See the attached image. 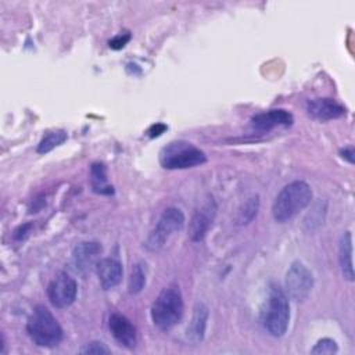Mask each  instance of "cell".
Listing matches in <instances>:
<instances>
[{"label":"cell","mask_w":355,"mask_h":355,"mask_svg":"<svg viewBox=\"0 0 355 355\" xmlns=\"http://www.w3.org/2000/svg\"><path fill=\"white\" fill-rule=\"evenodd\" d=\"M312 200V190L304 180H294L286 184L276 196L272 205L275 220L283 223L293 219L300 211L306 208Z\"/></svg>","instance_id":"6da1fadb"},{"label":"cell","mask_w":355,"mask_h":355,"mask_svg":"<svg viewBox=\"0 0 355 355\" xmlns=\"http://www.w3.org/2000/svg\"><path fill=\"white\" fill-rule=\"evenodd\" d=\"M183 298L178 286L162 288L151 305V320L159 330H171L183 316Z\"/></svg>","instance_id":"7a4b0ae2"},{"label":"cell","mask_w":355,"mask_h":355,"mask_svg":"<svg viewBox=\"0 0 355 355\" xmlns=\"http://www.w3.org/2000/svg\"><path fill=\"white\" fill-rule=\"evenodd\" d=\"M26 331L36 345L46 348L57 347L64 337L58 320L43 305H37L33 309L26 323Z\"/></svg>","instance_id":"3957f363"},{"label":"cell","mask_w":355,"mask_h":355,"mask_svg":"<svg viewBox=\"0 0 355 355\" xmlns=\"http://www.w3.org/2000/svg\"><path fill=\"white\" fill-rule=\"evenodd\" d=\"M290 322V304L287 295L277 286H272L262 312V324L273 337H282Z\"/></svg>","instance_id":"277c9868"},{"label":"cell","mask_w":355,"mask_h":355,"mask_svg":"<svg viewBox=\"0 0 355 355\" xmlns=\"http://www.w3.org/2000/svg\"><path fill=\"white\" fill-rule=\"evenodd\" d=\"M205 161L207 155L202 150L183 140L171 141L159 151V164L165 169H187Z\"/></svg>","instance_id":"5b68a950"},{"label":"cell","mask_w":355,"mask_h":355,"mask_svg":"<svg viewBox=\"0 0 355 355\" xmlns=\"http://www.w3.org/2000/svg\"><path fill=\"white\" fill-rule=\"evenodd\" d=\"M184 225V215L183 212L176 208V207H169L166 208L157 225L154 226V229L151 230V233L148 234L147 240H146V247L150 251H158L161 250L165 243L168 241V239L175 233L179 232Z\"/></svg>","instance_id":"8992f818"},{"label":"cell","mask_w":355,"mask_h":355,"mask_svg":"<svg viewBox=\"0 0 355 355\" xmlns=\"http://www.w3.org/2000/svg\"><path fill=\"white\" fill-rule=\"evenodd\" d=\"M284 286L287 295L291 300L304 301L313 287V276L302 262L295 261L290 265L286 273Z\"/></svg>","instance_id":"52a82bcc"},{"label":"cell","mask_w":355,"mask_h":355,"mask_svg":"<svg viewBox=\"0 0 355 355\" xmlns=\"http://www.w3.org/2000/svg\"><path fill=\"white\" fill-rule=\"evenodd\" d=\"M216 202L212 196H207L196 208L189 225V239L191 241L198 243L204 240L216 216Z\"/></svg>","instance_id":"ba28073f"},{"label":"cell","mask_w":355,"mask_h":355,"mask_svg":"<svg viewBox=\"0 0 355 355\" xmlns=\"http://www.w3.org/2000/svg\"><path fill=\"white\" fill-rule=\"evenodd\" d=\"M76 293L78 284L75 279L64 272L58 273L47 287V297L55 308L69 306L75 301Z\"/></svg>","instance_id":"9c48e42d"},{"label":"cell","mask_w":355,"mask_h":355,"mask_svg":"<svg viewBox=\"0 0 355 355\" xmlns=\"http://www.w3.org/2000/svg\"><path fill=\"white\" fill-rule=\"evenodd\" d=\"M101 254V245L97 241H82L72 252V268L79 275H86L97 265V258Z\"/></svg>","instance_id":"30bf717a"},{"label":"cell","mask_w":355,"mask_h":355,"mask_svg":"<svg viewBox=\"0 0 355 355\" xmlns=\"http://www.w3.org/2000/svg\"><path fill=\"white\" fill-rule=\"evenodd\" d=\"M306 112L311 118L320 122H326V121H331L343 116L345 114V108L334 98L322 97V98H315L308 101Z\"/></svg>","instance_id":"8fae6325"},{"label":"cell","mask_w":355,"mask_h":355,"mask_svg":"<svg viewBox=\"0 0 355 355\" xmlns=\"http://www.w3.org/2000/svg\"><path fill=\"white\" fill-rule=\"evenodd\" d=\"M108 327L112 337L125 348H135L137 343L136 327L121 313H112L108 320Z\"/></svg>","instance_id":"7c38bea8"},{"label":"cell","mask_w":355,"mask_h":355,"mask_svg":"<svg viewBox=\"0 0 355 355\" xmlns=\"http://www.w3.org/2000/svg\"><path fill=\"white\" fill-rule=\"evenodd\" d=\"M293 115L286 110H269L265 112H259L252 116L251 125L257 130H270L276 126H290L293 123Z\"/></svg>","instance_id":"4fadbf2b"},{"label":"cell","mask_w":355,"mask_h":355,"mask_svg":"<svg viewBox=\"0 0 355 355\" xmlns=\"http://www.w3.org/2000/svg\"><path fill=\"white\" fill-rule=\"evenodd\" d=\"M98 282L104 290L114 288L122 280L123 269L119 261L114 258H103L96 265Z\"/></svg>","instance_id":"5bb4252c"},{"label":"cell","mask_w":355,"mask_h":355,"mask_svg":"<svg viewBox=\"0 0 355 355\" xmlns=\"http://www.w3.org/2000/svg\"><path fill=\"white\" fill-rule=\"evenodd\" d=\"M208 316H209V312H208L207 305L202 302H197L193 309L191 320L186 330V337L190 343L198 344L202 341V338L205 336V330H207Z\"/></svg>","instance_id":"9a60e30c"},{"label":"cell","mask_w":355,"mask_h":355,"mask_svg":"<svg viewBox=\"0 0 355 355\" xmlns=\"http://www.w3.org/2000/svg\"><path fill=\"white\" fill-rule=\"evenodd\" d=\"M338 261H340L343 276L347 280L352 282L354 280V263H352V234H351V232H345L340 239Z\"/></svg>","instance_id":"2e32d148"},{"label":"cell","mask_w":355,"mask_h":355,"mask_svg":"<svg viewBox=\"0 0 355 355\" xmlns=\"http://www.w3.org/2000/svg\"><path fill=\"white\" fill-rule=\"evenodd\" d=\"M90 182L96 193L112 194V187L107 183V169L103 164H93L90 168Z\"/></svg>","instance_id":"e0dca14e"},{"label":"cell","mask_w":355,"mask_h":355,"mask_svg":"<svg viewBox=\"0 0 355 355\" xmlns=\"http://www.w3.org/2000/svg\"><path fill=\"white\" fill-rule=\"evenodd\" d=\"M67 140V132L57 129V130H50L47 132L42 140L37 144V153L39 154H44L51 151L53 148H55L57 146L62 144Z\"/></svg>","instance_id":"ac0fdd59"},{"label":"cell","mask_w":355,"mask_h":355,"mask_svg":"<svg viewBox=\"0 0 355 355\" xmlns=\"http://www.w3.org/2000/svg\"><path fill=\"white\" fill-rule=\"evenodd\" d=\"M146 286V265L143 262H137L133 265L129 280H128V288L130 294H139Z\"/></svg>","instance_id":"d6986e66"},{"label":"cell","mask_w":355,"mask_h":355,"mask_svg":"<svg viewBox=\"0 0 355 355\" xmlns=\"http://www.w3.org/2000/svg\"><path fill=\"white\" fill-rule=\"evenodd\" d=\"M258 208H259V197H258V196L250 197V198L244 202L243 208L239 211L237 223H239V225H247V223H250V222L257 216Z\"/></svg>","instance_id":"ffe728a7"},{"label":"cell","mask_w":355,"mask_h":355,"mask_svg":"<svg viewBox=\"0 0 355 355\" xmlns=\"http://www.w3.org/2000/svg\"><path fill=\"white\" fill-rule=\"evenodd\" d=\"M338 351V345L331 338H320L313 348L311 349V354H336Z\"/></svg>","instance_id":"44dd1931"},{"label":"cell","mask_w":355,"mask_h":355,"mask_svg":"<svg viewBox=\"0 0 355 355\" xmlns=\"http://www.w3.org/2000/svg\"><path fill=\"white\" fill-rule=\"evenodd\" d=\"M80 354H94V355H98V354H110L111 349L101 341H92V343H87L83 348H80L79 351Z\"/></svg>","instance_id":"7402d4cb"},{"label":"cell","mask_w":355,"mask_h":355,"mask_svg":"<svg viewBox=\"0 0 355 355\" xmlns=\"http://www.w3.org/2000/svg\"><path fill=\"white\" fill-rule=\"evenodd\" d=\"M129 40H130V33H129V32H125V33H119V35L114 36V37L108 42V44H110L111 49L119 50V49L125 47V44H126Z\"/></svg>","instance_id":"603a6c76"},{"label":"cell","mask_w":355,"mask_h":355,"mask_svg":"<svg viewBox=\"0 0 355 355\" xmlns=\"http://www.w3.org/2000/svg\"><path fill=\"white\" fill-rule=\"evenodd\" d=\"M165 130H166V125L158 122V123H154V125L150 126V129L147 130V135H148L150 137H158V136H161Z\"/></svg>","instance_id":"cb8c5ba5"},{"label":"cell","mask_w":355,"mask_h":355,"mask_svg":"<svg viewBox=\"0 0 355 355\" xmlns=\"http://www.w3.org/2000/svg\"><path fill=\"white\" fill-rule=\"evenodd\" d=\"M341 157L343 158H345L348 162H354V150H352V147H348V148H344L343 151H341Z\"/></svg>","instance_id":"d4e9b609"}]
</instances>
